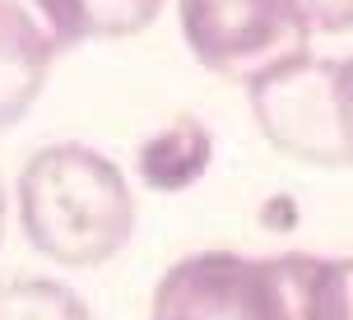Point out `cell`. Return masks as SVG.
Segmentation results:
<instances>
[{"mask_svg": "<svg viewBox=\"0 0 353 320\" xmlns=\"http://www.w3.org/2000/svg\"><path fill=\"white\" fill-rule=\"evenodd\" d=\"M23 242L61 269H98L135 232V191L93 144H42L14 181Z\"/></svg>", "mask_w": 353, "mask_h": 320, "instance_id": "6da1fadb", "label": "cell"}, {"mask_svg": "<svg viewBox=\"0 0 353 320\" xmlns=\"http://www.w3.org/2000/svg\"><path fill=\"white\" fill-rule=\"evenodd\" d=\"M242 84L261 135L279 153L307 167H353V56L302 47Z\"/></svg>", "mask_w": 353, "mask_h": 320, "instance_id": "7a4b0ae2", "label": "cell"}, {"mask_svg": "<svg viewBox=\"0 0 353 320\" xmlns=\"http://www.w3.org/2000/svg\"><path fill=\"white\" fill-rule=\"evenodd\" d=\"M316 255H237L195 250L168 265L154 288L149 320H307Z\"/></svg>", "mask_w": 353, "mask_h": 320, "instance_id": "3957f363", "label": "cell"}, {"mask_svg": "<svg viewBox=\"0 0 353 320\" xmlns=\"http://www.w3.org/2000/svg\"><path fill=\"white\" fill-rule=\"evenodd\" d=\"M176 23L195 61L228 79H251L312 42L293 0H176Z\"/></svg>", "mask_w": 353, "mask_h": 320, "instance_id": "277c9868", "label": "cell"}, {"mask_svg": "<svg viewBox=\"0 0 353 320\" xmlns=\"http://www.w3.org/2000/svg\"><path fill=\"white\" fill-rule=\"evenodd\" d=\"M74 37L52 0H0V130L19 125Z\"/></svg>", "mask_w": 353, "mask_h": 320, "instance_id": "5b68a950", "label": "cell"}, {"mask_svg": "<svg viewBox=\"0 0 353 320\" xmlns=\"http://www.w3.org/2000/svg\"><path fill=\"white\" fill-rule=\"evenodd\" d=\"M210 162H214L210 125L186 111V116H172L163 130H154V135L140 144L135 172H140V181L149 191L176 195V191H186V186H195V181L205 177Z\"/></svg>", "mask_w": 353, "mask_h": 320, "instance_id": "8992f818", "label": "cell"}, {"mask_svg": "<svg viewBox=\"0 0 353 320\" xmlns=\"http://www.w3.org/2000/svg\"><path fill=\"white\" fill-rule=\"evenodd\" d=\"M65 19L74 47L93 37H135L163 14L168 0H52Z\"/></svg>", "mask_w": 353, "mask_h": 320, "instance_id": "52a82bcc", "label": "cell"}, {"mask_svg": "<svg viewBox=\"0 0 353 320\" xmlns=\"http://www.w3.org/2000/svg\"><path fill=\"white\" fill-rule=\"evenodd\" d=\"M0 320H93V311L61 279L23 274L0 284Z\"/></svg>", "mask_w": 353, "mask_h": 320, "instance_id": "ba28073f", "label": "cell"}, {"mask_svg": "<svg viewBox=\"0 0 353 320\" xmlns=\"http://www.w3.org/2000/svg\"><path fill=\"white\" fill-rule=\"evenodd\" d=\"M307 320H353V255L312 260V302Z\"/></svg>", "mask_w": 353, "mask_h": 320, "instance_id": "9c48e42d", "label": "cell"}, {"mask_svg": "<svg viewBox=\"0 0 353 320\" xmlns=\"http://www.w3.org/2000/svg\"><path fill=\"white\" fill-rule=\"evenodd\" d=\"M307 37H339L353 33V0H293Z\"/></svg>", "mask_w": 353, "mask_h": 320, "instance_id": "30bf717a", "label": "cell"}, {"mask_svg": "<svg viewBox=\"0 0 353 320\" xmlns=\"http://www.w3.org/2000/svg\"><path fill=\"white\" fill-rule=\"evenodd\" d=\"M0 237H5V191H0Z\"/></svg>", "mask_w": 353, "mask_h": 320, "instance_id": "8fae6325", "label": "cell"}]
</instances>
